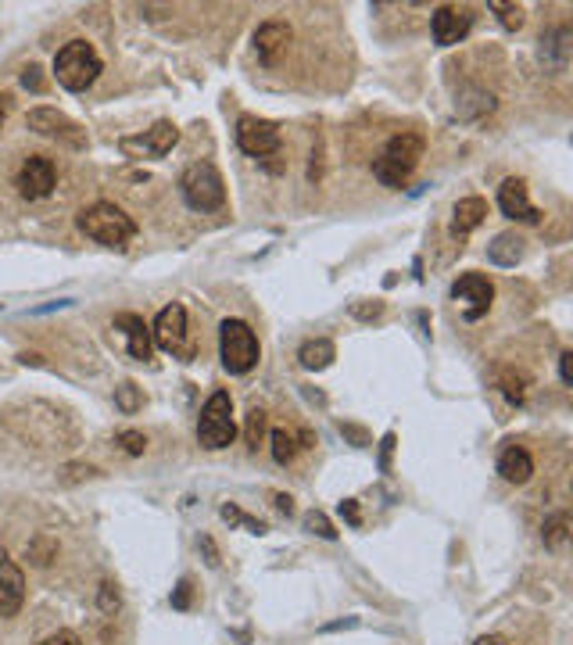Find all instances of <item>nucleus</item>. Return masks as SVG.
<instances>
[{
  "instance_id": "nucleus-1",
  "label": "nucleus",
  "mask_w": 573,
  "mask_h": 645,
  "mask_svg": "<svg viewBox=\"0 0 573 645\" xmlns=\"http://www.w3.org/2000/svg\"><path fill=\"white\" fill-rule=\"evenodd\" d=\"M4 423L15 430L18 438H26L43 448L61 445V441H69L76 434L69 423V413L58 409L54 402H43V398H26V402L4 409Z\"/></svg>"
},
{
  "instance_id": "nucleus-2",
  "label": "nucleus",
  "mask_w": 573,
  "mask_h": 645,
  "mask_svg": "<svg viewBox=\"0 0 573 645\" xmlns=\"http://www.w3.org/2000/svg\"><path fill=\"white\" fill-rule=\"evenodd\" d=\"M76 226L90 237V241L104 244V248H126L137 237V223L133 215H126L112 201H94L76 215Z\"/></svg>"
},
{
  "instance_id": "nucleus-3",
  "label": "nucleus",
  "mask_w": 573,
  "mask_h": 645,
  "mask_svg": "<svg viewBox=\"0 0 573 645\" xmlns=\"http://www.w3.org/2000/svg\"><path fill=\"white\" fill-rule=\"evenodd\" d=\"M423 147L427 144H423L420 133H398V137H391L384 144V151L373 158V176L391 190L405 187V180H409L412 172H416V165H420Z\"/></svg>"
},
{
  "instance_id": "nucleus-4",
  "label": "nucleus",
  "mask_w": 573,
  "mask_h": 645,
  "mask_svg": "<svg viewBox=\"0 0 573 645\" xmlns=\"http://www.w3.org/2000/svg\"><path fill=\"white\" fill-rule=\"evenodd\" d=\"M101 76V54L94 51V43L86 40H69L54 54V79L58 86H65L69 94H83L97 83Z\"/></svg>"
},
{
  "instance_id": "nucleus-5",
  "label": "nucleus",
  "mask_w": 573,
  "mask_h": 645,
  "mask_svg": "<svg viewBox=\"0 0 573 645\" xmlns=\"http://www.w3.org/2000/svg\"><path fill=\"white\" fill-rule=\"evenodd\" d=\"M180 194L194 212H219L226 205V183L212 162L187 165L180 176Z\"/></svg>"
},
{
  "instance_id": "nucleus-6",
  "label": "nucleus",
  "mask_w": 573,
  "mask_h": 645,
  "mask_svg": "<svg viewBox=\"0 0 573 645\" xmlns=\"http://www.w3.org/2000/svg\"><path fill=\"white\" fill-rule=\"evenodd\" d=\"M219 355H223V366L233 377H244L258 366V337L255 330L244 323V319H223L219 327Z\"/></svg>"
},
{
  "instance_id": "nucleus-7",
  "label": "nucleus",
  "mask_w": 573,
  "mask_h": 645,
  "mask_svg": "<svg viewBox=\"0 0 573 645\" xmlns=\"http://www.w3.org/2000/svg\"><path fill=\"white\" fill-rule=\"evenodd\" d=\"M237 438V423H233V398L226 391H215L212 398L201 409V420H197V441L208 452H219V448H230Z\"/></svg>"
},
{
  "instance_id": "nucleus-8",
  "label": "nucleus",
  "mask_w": 573,
  "mask_h": 645,
  "mask_svg": "<svg viewBox=\"0 0 573 645\" xmlns=\"http://www.w3.org/2000/svg\"><path fill=\"white\" fill-rule=\"evenodd\" d=\"M283 137H280V126L269 119H258V115H240L237 119V147L244 155L251 158H273L280 151Z\"/></svg>"
},
{
  "instance_id": "nucleus-9",
  "label": "nucleus",
  "mask_w": 573,
  "mask_h": 645,
  "mask_svg": "<svg viewBox=\"0 0 573 645\" xmlns=\"http://www.w3.org/2000/svg\"><path fill=\"white\" fill-rule=\"evenodd\" d=\"M26 122L33 133H40V137H51L65 147H76V151L86 147V129L79 126L76 119H69L65 112H58V108H33Z\"/></svg>"
},
{
  "instance_id": "nucleus-10",
  "label": "nucleus",
  "mask_w": 573,
  "mask_h": 645,
  "mask_svg": "<svg viewBox=\"0 0 573 645\" xmlns=\"http://www.w3.org/2000/svg\"><path fill=\"white\" fill-rule=\"evenodd\" d=\"M452 298L462 309V316L477 323V319L488 316L491 301H495V287H491V280L484 273H462L452 284Z\"/></svg>"
},
{
  "instance_id": "nucleus-11",
  "label": "nucleus",
  "mask_w": 573,
  "mask_h": 645,
  "mask_svg": "<svg viewBox=\"0 0 573 645\" xmlns=\"http://www.w3.org/2000/svg\"><path fill=\"white\" fill-rule=\"evenodd\" d=\"M176 140H180V129H176V122L162 119L154 122L151 129H144L140 137H126L122 140V151H126L129 158H165L176 147Z\"/></svg>"
},
{
  "instance_id": "nucleus-12",
  "label": "nucleus",
  "mask_w": 573,
  "mask_h": 645,
  "mask_svg": "<svg viewBox=\"0 0 573 645\" xmlns=\"http://www.w3.org/2000/svg\"><path fill=\"white\" fill-rule=\"evenodd\" d=\"M151 341L154 348H162L169 355H180L187 348V309H183L180 301H172V305H165L158 312L151 327Z\"/></svg>"
},
{
  "instance_id": "nucleus-13",
  "label": "nucleus",
  "mask_w": 573,
  "mask_h": 645,
  "mask_svg": "<svg viewBox=\"0 0 573 645\" xmlns=\"http://www.w3.org/2000/svg\"><path fill=\"white\" fill-rule=\"evenodd\" d=\"M15 187L26 201H40V198H47L54 187H58V169H54L51 158L33 155V158H26V165H22V169H18Z\"/></svg>"
},
{
  "instance_id": "nucleus-14",
  "label": "nucleus",
  "mask_w": 573,
  "mask_h": 645,
  "mask_svg": "<svg viewBox=\"0 0 573 645\" xmlns=\"http://www.w3.org/2000/svg\"><path fill=\"white\" fill-rule=\"evenodd\" d=\"M473 29V11L470 8H455V4H445L437 8L434 18H430V33H434L437 47H452V43H462Z\"/></svg>"
},
{
  "instance_id": "nucleus-15",
  "label": "nucleus",
  "mask_w": 573,
  "mask_h": 645,
  "mask_svg": "<svg viewBox=\"0 0 573 645\" xmlns=\"http://www.w3.org/2000/svg\"><path fill=\"white\" fill-rule=\"evenodd\" d=\"M498 208H502V215L516 219V223H527V226L541 223V212L527 198V180H520V176L502 180V187H498Z\"/></svg>"
},
{
  "instance_id": "nucleus-16",
  "label": "nucleus",
  "mask_w": 573,
  "mask_h": 645,
  "mask_svg": "<svg viewBox=\"0 0 573 645\" xmlns=\"http://www.w3.org/2000/svg\"><path fill=\"white\" fill-rule=\"evenodd\" d=\"M26 602V574L18 563L0 549V617H15Z\"/></svg>"
},
{
  "instance_id": "nucleus-17",
  "label": "nucleus",
  "mask_w": 573,
  "mask_h": 645,
  "mask_svg": "<svg viewBox=\"0 0 573 645\" xmlns=\"http://www.w3.org/2000/svg\"><path fill=\"white\" fill-rule=\"evenodd\" d=\"M115 330L126 337V348H129V355H133V359H137V362L151 359L154 341H151V327H147L144 319L133 316V312H122V316H115Z\"/></svg>"
},
{
  "instance_id": "nucleus-18",
  "label": "nucleus",
  "mask_w": 573,
  "mask_h": 645,
  "mask_svg": "<svg viewBox=\"0 0 573 645\" xmlns=\"http://www.w3.org/2000/svg\"><path fill=\"white\" fill-rule=\"evenodd\" d=\"M287 43H291V26L287 22H266V26H258L255 33V51L262 61H269L273 65L276 54L287 51Z\"/></svg>"
},
{
  "instance_id": "nucleus-19",
  "label": "nucleus",
  "mask_w": 573,
  "mask_h": 645,
  "mask_svg": "<svg viewBox=\"0 0 573 645\" xmlns=\"http://www.w3.org/2000/svg\"><path fill=\"white\" fill-rule=\"evenodd\" d=\"M488 219V201L484 198H462L452 212V237H470L480 223Z\"/></svg>"
},
{
  "instance_id": "nucleus-20",
  "label": "nucleus",
  "mask_w": 573,
  "mask_h": 645,
  "mask_svg": "<svg viewBox=\"0 0 573 645\" xmlns=\"http://www.w3.org/2000/svg\"><path fill=\"white\" fill-rule=\"evenodd\" d=\"M498 473H502L509 484H527V481H531V473H534L531 452H527V448H520V445H509L502 456H498Z\"/></svg>"
},
{
  "instance_id": "nucleus-21",
  "label": "nucleus",
  "mask_w": 573,
  "mask_h": 645,
  "mask_svg": "<svg viewBox=\"0 0 573 645\" xmlns=\"http://www.w3.org/2000/svg\"><path fill=\"white\" fill-rule=\"evenodd\" d=\"M488 258L495 262V266L513 269L516 262L523 258V241L516 237V233H498L495 241L488 244Z\"/></svg>"
},
{
  "instance_id": "nucleus-22",
  "label": "nucleus",
  "mask_w": 573,
  "mask_h": 645,
  "mask_svg": "<svg viewBox=\"0 0 573 645\" xmlns=\"http://www.w3.org/2000/svg\"><path fill=\"white\" fill-rule=\"evenodd\" d=\"M298 359H301V366H305V370H326V366H330V362L337 359V348H334V341H326V337H316V341H305V344H301Z\"/></svg>"
},
{
  "instance_id": "nucleus-23",
  "label": "nucleus",
  "mask_w": 573,
  "mask_h": 645,
  "mask_svg": "<svg viewBox=\"0 0 573 645\" xmlns=\"http://www.w3.org/2000/svg\"><path fill=\"white\" fill-rule=\"evenodd\" d=\"M298 434L294 430H273V459L280 466H287L294 456H298Z\"/></svg>"
},
{
  "instance_id": "nucleus-24",
  "label": "nucleus",
  "mask_w": 573,
  "mask_h": 645,
  "mask_svg": "<svg viewBox=\"0 0 573 645\" xmlns=\"http://www.w3.org/2000/svg\"><path fill=\"white\" fill-rule=\"evenodd\" d=\"M491 11L498 15V26L509 29V33L523 29V22H527V11H523L520 4H502V0H495V4H491Z\"/></svg>"
},
{
  "instance_id": "nucleus-25",
  "label": "nucleus",
  "mask_w": 573,
  "mask_h": 645,
  "mask_svg": "<svg viewBox=\"0 0 573 645\" xmlns=\"http://www.w3.org/2000/svg\"><path fill=\"white\" fill-rule=\"evenodd\" d=\"M566 538H570V516L556 513L552 520H545V545L548 549H563Z\"/></svg>"
},
{
  "instance_id": "nucleus-26",
  "label": "nucleus",
  "mask_w": 573,
  "mask_h": 645,
  "mask_svg": "<svg viewBox=\"0 0 573 645\" xmlns=\"http://www.w3.org/2000/svg\"><path fill=\"white\" fill-rule=\"evenodd\" d=\"M541 43H545V51L556 54V65H559V69H563L566 58H570V29H566V26L552 29V33H548Z\"/></svg>"
},
{
  "instance_id": "nucleus-27",
  "label": "nucleus",
  "mask_w": 573,
  "mask_h": 645,
  "mask_svg": "<svg viewBox=\"0 0 573 645\" xmlns=\"http://www.w3.org/2000/svg\"><path fill=\"white\" fill-rule=\"evenodd\" d=\"M502 391L513 405H523V398H527V377H523V373L505 370L502 373Z\"/></svg>"
},
{
  "instance_id": "nucleus-28",
  "label": "nucleus",
  "mask_w": 573,
  "mask_h": 645,
  "mask_svg": "<svg viewBox=\"0 0 573 645\" xmlns=\"http://www.w3.org/2000/svg\"><path fill=\"white\" fill-rule=\"evenodd\" d=\"M305 531L319 534V538H326V542H334V538H337L334 524H330V520H326V513H319V509H312V513H305Z\"/></svg>"
},
{
  "instance_id": "nucleus-29",
  "label": "nucleus",
  "mask_w": 573,
  "mask_h": 645,
  "mask_svg": "<svg viewBox=\"0 0 573 645\" xmlns=\"http://www.w3.org/2000/svg\"><path fill=\"white\" fill-rule=\"evenodd\" d=\"M115 405H119L122 413H137V409H140V391H137V384L115 387Z\"/></svg>"
},
{
  "instance_id": "nucleus-30",
  "label": "nucleus",
  "mask_w": 573,
  "mask_h": 645,
  "mask_svg": "<svg viewBox=\"0 0 573 645\" xmlns=\"http://www.w3.org/2000/svg\"><path fill=\"white\" fill-rule=\"evenodd\" d=\"M223 520H230V524H244L251 534H258V538H262V534L269 531V527L262 524V520H251V516H244L237 506H223Z\"/></svg>"
},
{
  "instance_id": "nucleus-31",
  "label": "nucleus",
  "mask_w": 573,
  "mask_h": 645,
  "mask_svg": "<svg viewBox=\"0 0 573 645\" xmlns=\"http://www.w3.org/2000/svg\"><path fill=\"white\" fill-rule=\"evenodd\" d=\"M262 430H266V409H251L248 413V445L258 448V441H262Z\"/></svg>"
},
{
  "instance_id": "nucleus-32",
  "label": "nucleus",
  "mask_w": 573,
  "mask_h": 645,
  "mask_svg": "<svg viewBox=\"0 0 573 645\" xmlns=\"http://www.w3.org/2000/svg\"><path fill=\"white\" fill-rule=\"evenodd\" d=\"M119 445L126 448L129 456H144L147 438H144V434H140V430H122V434H119Z\"/></svg>"
},
{
  "instance_id": "nucleus-33",
  "label": "nucleus",
  "mask_w": 573,
  "mask_h": 645,
  "mask_svg": "<svg viewBox=\"0 0 573 645\" xmlns=\"http://www.w3.org/2000/svg\"><path fill=\"white\" fill-rule=\"evenodd\" d=\"M172 606H176V610H187V606H190V581H180V585H176Z\"/></svg>"
},
{
  "instance_id": "nucleus-34",
  "label": "nucleus",
  "mask_w": 573,
  "mask_h": 645,
  "mask_svg": "<svg viewBox=\"0 0 573 645\" xmlns=\"http://www.w3.org/2000/svg\"><path fill=\"white\" fill-rule=\"evenodd\" d=\"M22 86H29V90H43V79H40V65H29L26 72H22Z\"/></svg>"
},
{
  "instance_id": "nucleus-35",
  "label": "nucleus",
  "mask_w": 573,
  "mask_h": 645,
  "mask_svg": "<svg viewBox=\"0 0 573 645\" xmlns=\"http://www.w3.org/2000/svg\"><path fill=\"white\" fill-rule=\"evenodd\" d=\"M40 645H83V642H79V635H72V631H58V635L43 638Z\"/></svg>"
},
{
  "instance_id": "nucleus-36",
  "label": "nucleus",
  "mask_w": 573,
  "mask_h": 645,
  "mask_svg": "<svg viewBox=\"0 0 573 645\" xmlns=\"http://www.w3.org/2000/svg\"><path fill=\"white\" fill-rule=\"evenodd\" d=\"M341 513H344V520H348L351 527H359V524H362V516H359V506H355V499H344V502H341Z\"/></svg>"
},
{
  "instance_id": "nucleus-37",
  "label": "nucleus",
  "mask_w": 573,
  "mask_h": 645,
  "mask_svg": "<svg viewBox=\"0 0 573 645\" xmlns=\"http://www.w3.org/2000/svg\"><path fill=\"white\" fill-rule=\"evenodd\" d=\"M570 359H573V355H570V352H563V355H559V377H563V384H566V387H570V384H573V373H570Z\"/></svg>"
},
{
  "instance_id": "nucleus-38",
  "label": "nucleus",
  "mask_w": 573,
  "mask_h": 645,
  "mask_svg": "<svg viewBox=\"0 0 573 645\" xmlns=\"http://www.w3.org/2000/svg\"><path fill=\"white\" fill-rule=\"evenodd\" d=\"M197 545H201V549L208 552V567H219V552H215L212 538H201V542H197Z\"/></svg>"
},
{
  "instance_id": "nucleus-39",
  "label": "nucleus",
  "mask_w": 573,
  "mask_h": 645,
  "mask_svg": "<svg viewBox=\"0 0 573 645\" xmlns=\"http://www.w3.org/2000/svg\"><path fill=\"white\" fill-rule=\"evenodd\" d=\"M273 502H276V509H280V513H287V516L294 513V499H291V495H273Z\"/></svg>"
},
{
  "instance_id": "nucleus-40",
  "label": "nucleus",
  "mask_w": 573,
  "mask_h": 645,
  "mask_svg": "<svg viewBox=\"0 0 573 645\" xmlns=\"http://www.w3.org/2000/svg\"><path fill=\"white\" fill-rule=\"evenodd\" d=\"M473 645H513L509 638H502V635H484V638H477Z\"/></svg>"
},
{
  "instance_id": "nucleus-41",
  "label": "nucleus",
  "mask_w": 573,
  "mask_h": 645,
  "mask_svg": "<svg viewBox=\"0 0 573 645\" xmlns=\"http://www.w3.org/2000/svg\"><path fill=\"white\" fill-rule=\"evenodd\" d=\"M391 448H394V434H387L384 438V456H380V466L387 470V459H391Z\"/></svg>"
},
{
  "instance_id": "nucleus-42",
  "label": "nucleus",
  "mask_w": 573,
  "mask_h": 645,
  "mask_svg": "<svg viewBox=\"0 0 573 645\" xmlns=\"http://www.w3.org/2000/svg\"><path fill=\"white\" fill-rule=\"evenodd\" d=\"M18 362H22V366H40L43 359L36 352H22V355H18Z\"/></svg>"
},
{
  "instance_id": "nucleus-43",
  "label": "nucleus",
  "mask_w": 573,
  "mask_h": 645,
  "mask_svg": "<svg viewBox=\"0 0 573 645\" xmlns=\"http://www.w3.org/2000/svg\"><path fill=\"white\" fill-rule=\"evenodd\" d=\"M8 112H11V97H8V94H0V122L8 119Z\"/></svg>"
}]
</instances>
